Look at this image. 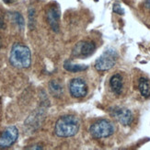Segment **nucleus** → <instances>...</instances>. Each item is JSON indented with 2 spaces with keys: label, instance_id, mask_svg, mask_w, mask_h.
<instances>
[{
  "label": "nucleus",
  "instance_id": "f257e3e1",
  "mask_svg": "<svg viewBox=\"0 0 150 150\" xmlns=\"http://www.w3.org/2000/svg\"><path fill=\"white\" fill-rule=\"evenodd\" d=\"M80 122L74 115H64L55 123L54 132L59 137H71L79 131Z\"/></svg>",
  "mask_w": 150,
  "mask_h": 150
},
{
  "label": "nucleus",
  "instance_id": "f03ea898",
  "mask_svg": "<svg viewBox=\"0 0 150 150\" xmlns=\"http://www.w3.org/2000/svg\"><path fill=\"white\" fill-rule=\"evenodd\" d=\"M10 64L17 68H28L31 64V54L26 45L17 42L12 46L9 56Z\"/></svg>",
  "mask_w": 150,
  "mask_h": 150
},
{
  "label": "nucleus",
  "instance_id": "7ed1b4c3",
  "mask_svg": "<svg viewBox=\"0 0 150 150\" xmlns=\"http://www.w3.org/2000/svg\"><path fill=\"white\" fill-rule=\"evenodd\" d=\"M115 131L114 125L108 120H100L94 122L89 128V133L94 138H106Z\"/></svg>",
  "mask_w": 150,
  "mask_h": 150
},
{
  "label": "nucleus",
  "instance_id": "20e7f679",
  "mask_svg": "<svg viewBox=\"0 0 150 150\" xmlns=\"http://www.w3.org/2000/svg\"><path fill=\"white\" fill-rule=\"evenodd\" d=\"M118 59V54L113 49H107L98 58L95 63V68L98 71H108L112 69Z\"/></svg>",
  "mask_w": 150,
  "mask_h": 150
},
{
  "label": "nucleus",
  "instance_id": "39448f33",
  "mask_svg": "<svg viewBox=\"0 0 150 150\" xmlns=\"http://www.w3.org/2000/svg\"><path fill=\"white\" fill-rule=\"evenodd\" d=\"M18 137V131L16 126H9L4 130L0 135V148H8L14 145Z\"/></svg>",
  "mask_w": 150,
  "mask_h": 150
},
{
  "label": "nucleus",
  "instance_id": "423d86ee",
  "mask_svg": "<svg viewBox=\"0 0 150 150\" xmlns=\"http://www.w3.org/2000/svg\"><path fill=\"white\" fill-rule=\"evenodd\" d=\"M69 91L72 97L76 99L84 98L88 93V86L81 78H74L70 81L69 84Z\"/></svg>",
  "mask_w": 150,
  "mask_h": 150
},
{
  "label": "nucleus",
  "instance_id": "0eeeda50",
  "mask_svg": "<svg viewBox=\"0 0 150 150\" xmlns=\"http://www.w3.org/2000/svg\"><path fill=\"white\" fill-rule=\"evenodd\" d=\"M112 115L122 125H130L134 120L133 113L130 110L126 108L116 107L112 110Z\"/></svg>",
  "mask_w": 150,
  "mask_h": 150
},
{
  "label": "nucleus",
  "instance_id": "6e6552de",
  "mask_svg": "<svg viewBox=\"0 0 150 150\" xmlns=\"http://www.w3.org/2000/svg\"><path fill=\"white\" fill-rule=\"evenodd\" d=\"M95 44L91 42H80L73 49V55L78 58H85L94 53Z\"/></svg>",
  "mask_w": 150,
  "mask_h": 150
},
{
  "label": "nucleus",
  "instance_id": "1a4fd4ad",
  "mask_svg": "<svg viewBox=\"0 0 150 150\" xmlns=\"http://www.w3.org/2000/svg\"><path fill=\"white\" fill-rule=\"evenodd\" d=\"M47 21L54 31H59V21H60V9L57 6H52L48 8L47 13Z\"/></svg>",
  "mask_w": 150,
  "mask_h": 150
},
{
  "label": "nucleus",
  "instance_id": "9d476101",
  "mask_svg": "<svg viewBox=\"0 0 150 150\" xmlns=\"http://www.w3.org/2000/svg\"><path fill=\"white\" fill-rule=\"evenodd\" d=\"M110 86L116 95H121L123 90V78L120 74L113 75L110 79Z\"/></svg>",
  "mask_w": 150,
  "mask_h": 150
},
{
  "label": "nucleus",
  "instance_id": "9b49d317",
  "mask_svg": "<svg viewBox=\"0 0 150 150\" xmlns=\"http://www.w3.org/2000/svg\"><path fill=\"white\" fill-rule=\"evenodd\" d=\"M49 89L51 94L56 98H60L64 93V88L62 84L57 80H52L49 83Z\"/></svg>",
  "mask_w": 150,
  "mask_h": 150
},
{
  "label": "nucleus",
  "instance_id": "f8f14e48",
  "mask_svg": "<svg viewBox=\"0 0 150 150\" xmlns=\"http://www.w3.org/2000/svg\"><path fill=\"white\" fill-rule=\"evenodd\" d=\"M138 89L143 97H150V81L144 77L140 78L138 82Z\"/></svg>",
  "mask_w": 150,
  "mask_h": 150
},
{
  "label": "nucleus",
  "instance_id": "ddd939ff",
  "mask_svg": "<svg viewBox=\"0 0 150 150\" xmlns=\"http://www.w3.org/2000/svg\"><path fill=\"white\" fill-rule=\"evenodd\" d=\"M64 68L66 69L68 72L71 73H76V72H80V71H84L87 69V67L84 66V64H74L71 61L67 60L64 63Z\"/></svg>",
  "mask_w": 150,
  "mask_h": 150
},
{
  "label": "nucleus",
  "instance_id": "4468645a",
  "mask_svg": "<svg viewBox=\"0 0 150 150\" xmlns=\"http://www.w3.org/2000/svg\"><path fill=\"white\" fill-rule=\"evenodd\" d=\"M12 19H13V21L17 24V26L19 29H21V30L24 29L25 21H24V18H23V17H22V15L21 14V13H18V12L12 13Z\"/></svg>",
  "mask_w": 150,
  "mask_h": 150
},
{
  "label": "nucleus",
  "instance_id": "2eb2a0df",
  "mask_svg": "<svg viewBox=\"0 0 150 150\" xmlns=\"http://www.w3.org/2000/svg\"><path fill=\"white\" fill-rule=\"evenodd\" d=\"M29 28L30 30H33L35 28V25H36V11L35 8H29Z\"/></svg>",
  "mask_w": 150,
  "mask_h": 150
},
{
  "label": "nucleus",
  "instance_id": "dca6fc26",
  "mask_svg": "<svg viewBox=\"0 0 150 150\" xmlns=\"http://www.w3.org/2000/svg\"><path fill=\"white\" fill-rule=\"evenodd\" d=\"M113 11L115 13H117V14H119V15H123V14H125V10H123L122 6L120 5H118V4H115L113 6Z\"/></svg>",
  "mask_w": 150,
  "mask_h": 150
},
{
  "label": "nucleus",
  "instance_id": "f3484780",
  "mask_svg": "<svg viewBox=\"0 0 150 150\" xmlns=\"http://www.w3.org/2000/svg\"><path fill=\"white\" fill-rule=\"evenodd\" d=\"M5 27V21H4V18L1 11H0V29H3Z\"/></svg>",
  "mask_w": 150,
  "mask_h": 150
},
{
  "label": "nucleus",
  "instance_id": "a211bd4d",
  "mask_svg": "<svg viewBox=\"0 0 150 150\" xmlns=\"http://www.w3.org/2000/svg\"><path fill=\"white\" fill-rule=\"evenodd\" d=\"M145 6L147 9H150V0H146L145 2Z\"/></svg>",
  "mask_w": 150,
  "mask_h": 150
},
{
  "label": "nucleus",
  "instance_id": "6ab92c4d",
  "mask_svg": "<svg viewBox=\"0 0 150 150\" xmlns=\"http://www.w3.org/2000/svg\"><path fill=\"white\" fill-rule=\"evenodd\" d=\"M27 149H42V147L40 146H34L33 147H28Z\"/></svg>",
  "mask_w": 150,
  "mask_h": 150
},
{
  "label": "nucleus",
  "instance_id": "aec40b11",
  "mask_svg": "<svg viewBox=\"0 0 150 150\" xmlns=\"http://www.w3.org/2000/svg\"><path fill=\"white\" fill-rule=\"evenodd\" d=\"M3 1H4L6 4H10V3H12V2H14L15 0H3Z\"/></svg>",
  "mask_w": 150,
  "mask_h": 150
},
{
  "label": "nucleus",
  "instance_id": "412c9836",
  "mask_svg": "<svg viewBox=\"0 0 150 150\" xmlns=\"http://www.w3.org/2000/svg\"><path fill=\"white\" fill-rule=\"evenodd\" d=\"M0 47H1V40H0Z\"/></svg>",
  "mask_w": 150,
  "mask_h": 150
}]
</instances>
